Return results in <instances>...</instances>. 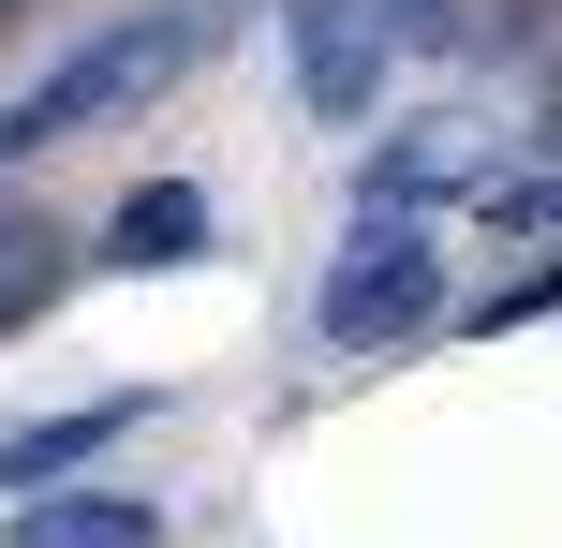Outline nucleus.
<instances>
[{"label": "nucleus", "mask_w": 562, "mask_h": 548, "mask_svg": "<svg viewBox=\"0 0 562 548\" xmlns=\"http://www.w3.org/2000/svg\"><path fill=\"white\" fill-rule=\"evenodd\" d=\"M237 30V0H164V15H119V30H89L75 59H45V75L0 104V178L30 164V148H75V134H104V119H134V104H164L178 75H193L207 45Z\"/></svg>", "instance_id": "nucleus-1"}, {"label": "nucleus", "mask_w": 562, "mask_h": 548, "mask_svg": "<svg viewBox=\"0 0 562 548\" xmlns=\"http://www.w3.org/2000/svg\"><path fill=\"white\" fill-rule=\"evenodd\" d=\"M459 0H281V45H296V89L311 119H370L385 104V59L445 45Z\"/></svg>", "instance_id": "nucleus-2"}, {"label": "nucleus", "mask_w": 562, "mask_h": 548, "mask_svg": "<svg viewBox=\"0 0 562 548\" xmlns=\"http://www.w3.org/2000/svg\"><path fill=\"white\" fill-rule=\"evenodd\" d=\"M429 312H445V237H429L415 208H370L356 253L326 267V312H311V326H326V356H400Z\"/></svg>", "instance_id": "nucleus-3"}, {"label": "nucleus", "mask_w": 562, "mask_h": 548, "mask_svg": "<svg viewBox=\"0 0 562 548\" xmlns=\"http://www.w3.org/2000/svg\"><path fill=\"white\" fill-rule=\"evenodd\" d=\"M134 385H119V401H75V415H30V430H0V490H75L89 460H104V445H134Z\"/></svg>", "instance_id": "nucleus-4"}, {"label": "nucleus", "mask_w": 562, "mask_h": 548, "mask_svg": "<svg viewBox=\"0 0 562 548\" xmlns=\"http://www.w3.org/2000/svg\"><path fill=\"white\" fill-rule=\"evenodd\" d=\"M15 548H164L148 490H15Z\"/></svg>", "instance_id": "nucleus-5"}, {"label": "nucleus", "mask_w": 562, "mask_h": 548, "mask_svg": "<svg viewBox=\"0 0 562 548\" xmlns=\"http://www.w3.org/2000/svg\"><path fill=\"white\" fill-rule=\"evenodd\" d=\"M193 253H207V193H193V178L119 193V223L89 237V267H193Z\"/></svg>", "instance_id": "nucleus-6"}]
</instances>
